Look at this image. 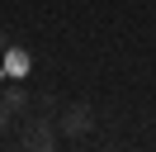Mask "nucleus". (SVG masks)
Instances as JSON below:
<instances>
[{"mask_svg": "<svg viewBox=\"0 0 156 152\" xmlns=\"http://www.w3.org/2000/svg\"><path fill=\"white\" fill-rule=\"evenodd\" d=\"M14 119H19V114H14V109H10V104H5V95H0V133L10 128V124H14Z\"/></svg>", "mask_w": 156, "mask_h": 152, "instance_id": "423d86ee", "label": "nucleus"}, {"mask_svg": "<svg viewBox=\"0 0 156 152\" xmlns=\"http://www.w3.org/2000/svg\"><path fill=\"white\" fill-rule=\"evenodd\" d=\"M33 109H38V114H62V100L52 90H38V95H33Z\"/></svg>", "mask_w": 156, "mask_h": 152, "instance_id": "39448f33", "label": "nucleus"}, {"mask_svg": "<svg viewBox=\"0 0 156 152\" xmlns=\"http://www.w3.org/2000/svg\"><path fill=\"white\" fill-rule=\"evenodd\" d=\"M5 43H10V38H5V28H0V57H5Z\"/></svg>", "mask_w": 156, "mask_h": 152, "instance_id": "0eeeda50", "label": "nucleus"}, {"mask_svg": "<svg viewBox=\"0 0 156 152\" xmlns=\"http://www.w3.org/2000/svg\"><path fill=\"white\" fill-rule=\"evenodd\" d=\"M0 95H5V104H10L19 119H29V109H33V90H29V86H19V81H14V86H5Z\"/></svg>", "mask_w": 156, "mask_h": 152, "instance_id": "7ed1b4c3", "label": "nucleus"}, {"mask_svg": "<svg viewBox=\"0 0 156 152\" xmlns=\"http://www.w3.org/2000/svg\"><path fill=\"white\" fill-rule=\"evenodd\" d=\"M57 138H62L57 114H33V119H24V128H19V147H29V152H52Z\"/></svg>", "mask_w": 156, "mask_h": 152, "instance_id": "f257e3e1", "label": "nucleus"}, {"mask_svg": "<svg viewBox=\"0 0 156 152\" xmlns=\"http://www.w3.org/2000/svg\"><path fill=\"white\" fill-rule=\"evenodd\" d=\"M57 124H62V133H66V138H85V133L95 128V114H90V104H62Z\"/></svg>", "mask_w": 156, "mask_h": 152, "instance_id": "f03ea898", "label": "nucleus"}, {"mask_svg": "<svg viewBox=\"0 0 156 152\" xmlns=\"http://www.w3.org/2000/svg\"><path fill=\"white\" fill-rule=\"evenodd\" d=\"M5 71H10V81H24L29 76V52L24 48H5Z\"/></svg>", "mask_w": 156, "mask_h": 152, "instance_id": "20e7f679", "label": "nucleus"}]
</instances>
